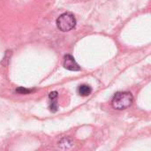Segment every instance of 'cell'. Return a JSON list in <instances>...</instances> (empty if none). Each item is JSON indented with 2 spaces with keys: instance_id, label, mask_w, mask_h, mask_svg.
<instances>
[{
  "instance_id": "2",
  "label": "cell",
  "mask_w": 151,
  "mask_h": 151,
  "mask_svg": "<svg viewBox=\"0 0 151 151\" xmlns=\"http://www.w3.org/2000/svg\"><path fill=\"white\" fill-rule=\"evenodd\" d=\"M76 23V19L71 12H64L57 19V27L62 32H67L73 29Z\"/></svg>"
},
{
  "instance_id": "6",
  "label": "cell",
  "mask_w": 151,
  "mask_h": 151,
  "mask_svg": "<svg viewBox=\"0 0 151 151\" xmlns=\"http://www.w3.org/2000/svg\"><path fill=\"white\" fill-rule=\"evenodd\" d=\"M49 98H50V100H56L58 98V92L57 91H53V92L50 93Z\"/></svg>"
},
{
  "instance_id": "3",
  "label": "cell",
  "mask_w": 151,
  "mask_h": 151,
  "mask_svg": "<svg viewBox=\"0 0 151 151\" xmlns=\"http://www.w3.org/2000/svg\"><path fill=\"white\" fill-rule=\"evenodd\" d=\"M64 67L69 71H73V72L81 70V66L77 64L74 58L70 54L65 55L64 58Z\"/></svg>"
},
{
  "instance_id": "5",
  "label": "cell",
  "mask_w": 151,
  "mask_h": 151,
  "mask_svg": "<svg viewBox=\"0 0 151 151\" xmlns=\"http://www.w3.org/2000/svg\"><path fill=\"white\" fill-rule=\"evenodd\" d=\"M16 92H18V93H19V94H28V93H30V92H31V90H29V89H27V88H24L20 87V88H17V89H16Z\"/></svg>"
},
{
  "instance_id": "1",
  "label": "cell",
  "mask_w": 151,
  "mask_h": 151,
  "mask_svg": "<svg viewBox=\"0 0 151 151\" xmlns=\"http://www.w3.org/2000/svg\"><path fill=\"white\" fill-rule=\"evenodd\" d=\"M134 103V96L130 92H118L114 95L111 104L112 107L116 110L122 111L130 107Z\"/></svg>"
},
{
  "instance_id": "4",
  "label": "cell",
  "mask_w": 151,
  "mask_h": 151,
  "mask_svg": "<svg viewBox=\"0 0 151 151\" xmlns=\"http://www.w3.org/2000/svg\"><path fill=\"white\" fill-rule=\"evenodd\" d=\"M77 92L80 96H88L91 94L92 92V88L90 86L88 85H86V84H83V85H81L78 89H77Z\"/></svg>"
}]
</instances>
